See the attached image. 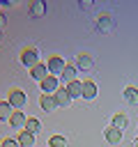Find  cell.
<instances>
[{
  "label": "cell",
  "instance_id": "1",
  "mask_svg": "<svg viewBox=\"0 0 138 147\" xmlns=\"http://www.w3.org/2000/svg\"><path fill=\"white\" fill-rule=\"evenodd\" d=\"M9 106L14 108V110H21L25 103H28V94L23 92V90H9Z\"/></svg>",
  "mask_w": 138,
  "mask_h": 147
},
{
  "label": "cell",
  "instance_id": "2",
  "mask_svg": "<svg viewBox=\"0 0 138 147\" xmlns=\"http://www.w3.org/2000/svg\"><path fill=\"white\" fill-rule=\"evenodd\" d=\"M46 67H48V74H51V76H60V74L64 71L67 62H64V57H60V55H51L48 62H46Z\"/></svg>",
  "mask_w": 138,
  "mask_h": 147
},
{
  "label": "cell",
  "instance_id": "3",
  "mask_svg": "<svg viewBox=\"0 0 138 147\" xmlns=\"http://www.w3.org/2000/svg\"><path fill=\"white\" fill-rule=\"evenodd\" d=\"M21 62H23L28 69L37 67V64H39V51H37V48H25V51L21 53Z\"/></svg>",
  "mask_w": 138,
  "mask_h": 147
},
{
  "label": "cell",
  "instance_id": "4",
  "mask_svg": "<svg viewBox=\"0 0 138 147\" xmlns=\"http://www.w3.org/2000/svg\"><path fill=\"white\" fill-rule=\"evenodd\" d=\"M39 85H41V92H44V94H55V92L62 87L60 80H57V76H48V78H44Z\"/></svg>",
  "mask_w": 138,
  "mask_h": 147
},
{
  "label": "cell",
  "instance_id": "5",
  "mask_svg": "<svg viewBox=\"0 0 138 147\" xmlns=\"http://www.w3.org/2000/svg\"><path fill=\"white\" fill-rule=\"evenodd\" d=\"M25 122H28V117L23 115V110H14V115L9 117L7 124H9L12 129H21V131H23V129H25Z\"/></svg>",
  "mask_w": 138,
  "mask_h": 147
},
{
  "label": "cell",
  "instance_id": "6",
  "mask_svg": "<svg viewBox=\"0 0 138 147\" xmlns=\"http://www.w3.org/2000/svg\"><path fill=\"white\" fill-rule=\"evenodd\" d=\"M30 76H32L34 80H39V83H41V80H44V78H48L51 74H48V67H46L44 62H39L37 67H32V69H30Z\"/></svg>",
  "mask_w": 138,
  "mask_h": 147
},
{
  "label": "cell",
  "instance_id": "7",
  "mask_svg": "<svg viewBox=\"0 0 138 147\" xmlns=\"http://www.w3.org/2000/svg\"><path fill=\"white\" fill-rule=\"evenodd\" d=\"M39 106H41V110L51 113V110H55V108H57V101H55V96H53V94H41V96H39Z\"/></svg>",
  "mask_w": 138,
  "mask_h": 147
},
{
  "label": "cell",
  "instance_id": "8",
  "mask_svg": "<svg viewBox=\"0 0 138 147\" xmlns=\"http://www.w3.org/2000/svg\"><path fill=\"white\" fill-rule=\"evenodd\" d=\"M97 30L110 32V30H113V18H110L108 14H99V16H97Z\"/></svg>",
  "mask_w": 138,
  "mask_h": 147
},
{
  "label": "cell",
  "instance_id": "9",
  "mask_svg": "<svg viewBox=\"0 0 138 147\" xmlns=\"http://www.w3.org/2000/svg\"><path fill=\"white\" fill-rule=\"evenodd\" d=\"M64 87H67V92H69L71 99H83V80H74V83H69Z\"/></svg>",
  "mask_w": 138,
  "mask_h": 147
},
{
  "label": "cell",
  "instance_id": "10",
  "mask_svg": "<svg viewBox=\"0 0 138 147\" xmlns=\"http://www.w3.org/2000/svg\"><path fill=\"white\" fill-rule=\"evenodd\" d=\"M74 67L87 71V69H92V57H90L87 53H80V55H76V64H74Z\"/></svg>",
  "mask_w": 138,
  "mask_h": 147
},
{
  "label": "cell",
  "instance_id": "11",
  "mask_svg": "<svg viewBox=\"0 0 138 147\" xmlns=\"http://www.w3.org/2000/svg\"><path fill=\"white\" fill-rule=\"evenodd\" d=\"M76 74H78V69H76L74 64H67V67H64V71H62L60 76H62V80H64V85H69V83H74V80H78V78H76Z\"/></svg>",
  "mask_w": 138,
  "mask_h": 147
},
{
  "label": "cell",
  "instance_id": "12",
  "mask_svg": "<svg viewBox=\"0 0 138 147\" xmlns=\"http://www.w3.org/2000/svg\"><path fill=\"white\" fill-rule=\"evenodd\" d=\"M53 96H55V101H57V106H64V108H67V106L71 103V96H69V92H67V87H60V90H57V92H55Z\"/></svg>",
  "mask_w": 138,
  "mask_h": 147
},
{
  "label": "cell",
  "instance_id": "13",
  "mask_svg": "<svg viewBox=\"0 0 138 147\" xmlns=\"http://www.w3.org/2000/svg\"><path fill=\"white\" fill-rule=\"evenodd\" d=\"M97 96V85L92 80H83V99H94Z\"/></svg>",
  "mask_w": 138,
  "mask_h": 147
},
{
  "label": "cell",
  "instance_id": "14",
  "mask_svg": "<svg viewBox=\"0 0 138 147\" xmlns=\"http://www.w3.org/2000/svg\"><path fill=\"white\" fill-rule=\"evenodd\" d=\"M106 140L113 142V145H117V142L122 140V131L115 129V126H108V129H106Z\"/></svg>",
  "mask_w": 138,
  "mask_h": 147
},
{
  "label": "cell",
  "instance_id": "15",
  "mask_svg": "<svg viewBox=\"0 0 138 147\" xmlns=\"http://www.w3.org/2000/svg\"><path fill=\"white\" fill-rule=\"evenodd\" d=\"M18 145L21 147H34V136L28 133V131H21L18 133Z\"/></svg>",
  "mask_w": 138,
  "mask_h": 147
},
{
  "label": "cell",
  "instance_id": "16",
  "mask_svg": "<svg viewBox=\"0 0 138 147\" xmlns=\"http://www.w3.org/2000/svg\"><path fill=\"white\" fill-rule=\"evenodd\" d=\"M12 115H14V110H12L9 101H0V119H2V122H9Z\"/></svg>",
  "mask_w": 138,
  "mask_h": 147
},
{
  "label": "cell",
  "instance_id": "17",
  "mask_svg": "<svg viewBox=\"0 0 138 147\" xmlns=\"http://www.w3.org/2000/svg\"><path fill=\"white\" fill-rule=\"evenodd\" d=\"M39 129H41L39 119H37V117H28V122H25V129H23V131H28V133H32V136H34Z\"/></svg>",
  "mask_w": 138,
  "mask_h": 147
},
{
  "label": "cell",
  "instance_id": "18",
  "mask_svg": "<svg viewBox=\"0 0 138 147\" xmlns=\"http://www.w3.org/2000/svg\"><path fill=\"white\" fill-rule=\"evenodd\" d=\"M124 99H126V101H129L131 106H138V90L129 85V87L124 90Z\"/></svg>",
  "mask_w": 138,
  "mask_h": 147
},
{
  "label": "cell",
  "instance_id": "19",
  "mask_svg": "<svg viewBox=\"0 0 138 147\" xmlns=\"http://www.w3.org/2000/svg\"><path fill=\"white\" fill-rule=\"evenodd\" d=\"M110 126H115V129L124 131V129H126V115H122V113L113 115V124H110Z\"/></svg>",
  "mask_w": 138,
  "mask_h": 147
},
{
  "label": "cell",
  "instance_id": "20",
  "mask_svg": "<svg viewBox=\"0 0 138 147\" xmlns=\"http://www.w3.org/2000/svg\"><path fill=\"white\" fill-rule=\"evenodd\" d=\"M30 14H32V16H44V14H46V5H44L41 0L32 2V7H30Z\"/></svg>",
  "mask_w": 138,
  "mask_h": 147
},
{
  "label": "cell",
  "instance_id": "21",
  "mask_svg": "<svg viewBox=\"0 0 138 147\" xmlns=\"http://www.w3.org/2000/svg\"><path fill=\"white\" fill-rule=\"evenodd\" d=\"M48 147H67V140H64V136H51V140H48Z\"/></svg>",
  "mask_w": 138,
  "mask_h": 147
},
{
  "label": "cell",
  "instance_id": "22",
  "mask_svg": "<svg viewBox=\"0 0 138 147\" xmlns=\"http://www.w3.org/2000/svg\"><path fill=\"white\" fill-rule=\"evenodd\" d=\"M2 147H21V145H18V140H12V138H5V140H2Z\"/></svg>",
  "mask_w": 138,
  "mask_h": 147
},
{
  "label": "cell",
  "instance_id": "23",
  "mask_svg": "<svg viewBox=\"0 0 138 147\" xmlns=\"http://www.w3.org/2000/svg\"><path fill=\"white\" fill-rule=\"evenodd\" d=\"M78 5H80V9H90V7H92V2H90V0H80Z\"/></svg>",
  "mask_w": 138,
  "mask_h": 147
},
{
  "label": "cell",
  "instance_id": "24",
  "mask_svg": "<svg viewBox=\"0 0 138 147\" xmlns=\"http://www.w3.org/2000/svg\"><path fill=\"white\" fill-rule=\"evenodd\" d=\"M5 25H7V18H5V14H2V11H0V30H2V28H5Z\"/></svg>",
  "mask_w": 138,
  "mask_h": 147
},
{
  "label": "cell",
  "instance_id": "25",
  "mask_svg": "<svg viewBox=\"0 0 138 147\" xmlns=\"http://www.w3.org/2000/svg\"><path fill=\"white\" fill-rule=\"evenodd\" d=\"M133 147H138V138H136V140H133Z\"/></svg>",
  "mask_w": 138,
  "mask_h": 147
},
{
  "label": "cell",
  "instance_id": "26",
  "mask_svg": "<svg viewBox=\"0 0 138 147\" xmlns=\"http://www.w3.org/2000/svg\"><path fill=\"white\" fill-rule=\"evenodd\" d=\"M0 147H2V142H0Z\"/></svg>",
  "mask_w": 138,
  "mask_h": 147
}]
</instances>
